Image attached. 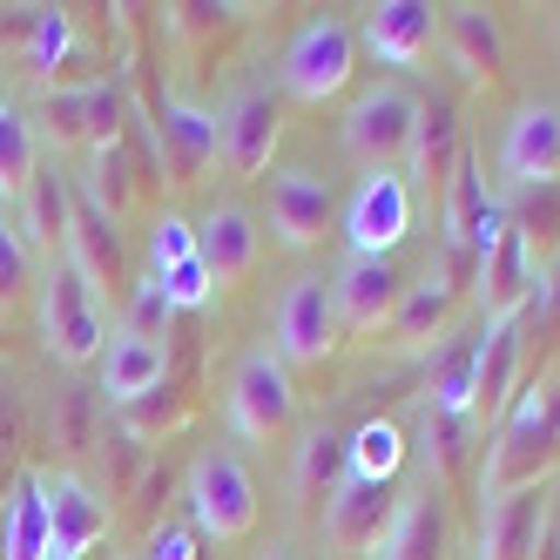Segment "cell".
Masks as SVG:
<instances>
[{
    "label": "cell",
    "instance_id": "obj_1",
    "mask_svg": "<svg viewBox=\"0 0 560 560\" xmlns=\"http://www.w3.org/2000/svg\"><path fill=\"white\" fill-rule=\"evenodd\" d=\"M560 466V372L534 378L527 392L500 412L493 439L479 446V506L487 500H506V493H527Z\"/></svg>",
    "mask_w": 560,
    "mask_h": 560
},
{
    "label": "cell",
    "instance_id": "obj_2",
    "mask_svg": "<svg viewBox=\"0 0 560 560\" xmlns=\"http://www.w3.org/2000/svg\"><path fill=\"white\" fill-rule=\"evenodd\" d=\"M42 345L68 372L95 365V358L108 351V311H102V298L89 291V277L68 257H55L48 277H42Z\"/></svg>",
    "mask_w": 560,
    "mask_h": 560
},
{
    "label": "cell",
    "instance_id": "obj_3",
    "mask_svg": "<svg viewBox=\"0 0 560 560\" xmlns=\"http://www.w3.org/2000/svg\"><path fill=\"white\" fill-rule=\"evenodd\" d=\"M189 527L203 540H244L257 527V479L244 472V459L236 453H203L189 466Z\"/></svg>",
    "mask_w": 560,
    "mask_h": 560
},
{
    "label": "cell",
    "instance_id": "obj_4",
    "mask_svg": "<svg viewBox=\"0 0 560 560\" xmlns=\"http://www.w3.org/2000/svg\"><path fill=\"white\" fill-rule=\"evenodd\" d=\"M149 155H155V170H163L170 189H189V183H203V170L223 155V136H217V115L210 108H196L183 95H155L149 102Z\"/></svg>",
    "mask_w": 560,
    "mask_h": 560
},
{
    "label": "cell",
    "instance_id": "obj_5",
    "mask_svg": "<svg viewBox=\"0 0 560 560\" xmlns=\"http://www.w3.org/2000/svg\"><path fill=\"white\" fill-rule=\"evenodd\" d=\"M230 425L257 439V446H270V439H284L298 425V385L277 365V351H250L230 372Z\"/></svg>",
    "mask_w": 560,
    "mask_h": 560
},
{
    "label": "cell",
    "instance_id": "obj_6",
    "mask_svg": "<svg viewBox=\"0 0 560 560\" xmlns=\"http://www.w3.org/2000/svg\"><path fill=\"white\" fill-rule=\"evenodd\" d=\"M351 68H358V34L345 21H304L291 34V48H284V95L298 102H331L345 82H351Z\"/></svg>",
    "mask_w": 560,
    "mask_h": 560
},
{
    "label": "cell",
    "instance_id": "obj_7",
    "mask_svg": "<svg viewBox=\"0 0 560 560\" xmlns=\"http://www.w3.org/2000/svg\"><path fill=\"white\" fill-rule=\"evenodd\" d=\"M412 129H419V95L398 89V82H385V89H372V95L351 102V115H345V149L365 170H392V163H406Z\"/></svg>",
    "mask_w": 560,
    "mask_h": 560
},
{
    "label": "cell",
    "instance_id": "obj_8",
    "mask_svg": "<svg viewBox=\"0 0 560 560\" xmlns=\"http://www.w3.org/2000/svg\"><path fill=\"white\" fill-rule=\"evenodd\" d=\"M129 122V95L122 82H74V89H48L42 102V129L55 149H102Z\"/></svg>",
    "mask_w": 560,
    "mask_h": 560
},
{
    "label": "cell",
    "instance_id": "obj_9",
    "mask_svg": "<svg viewBox=\"0 0 560 560\" xmlns=\"http://www.w3.org/2000/svg\"><path fill=\"white\" fill-rule=\"evenodd\" d=\"M270 351H277V365H325V358L345 345L338 338V317H331V284L325 277H298V284L277 298V325H270Z\"/></svg>",
    "mask_w": 560,
    "mask_h": 560
},
{
    "label": "cell",
    "instance_id": "obj_10",
    "mask_svg": "<svg viewBox=\"0 0 560 560\" xmlns=\"http://www.w3.org/2000/svg\"><path fill=\"white\" fill-rule=\"evenodd\" d=\"M217 136H223L217 163L230 176H264L270 155H277V136H284V102H277L270 89H236L217 108Z\"/></svg>",
    "mask_w": 560,
    "mask_h": 560
},
{
    "label": "cell",
    "instance_id": "obj_11",
    "mask_svg": "<svg viewBox=\"0 0 560 560\" xmlns=\"http://www.w3.org/2000/svg\"><path fill=\"white\" fill-rule=\"evenodd\" d=\"M398 298H406V277L392 270V257H351L331 284V317L338 338H385Z\"/></svg>",
    "mask_w": 560,
    "mask_h": 560
},
{
    "label": "cell",
    "instance_id": "obj_12",
    "mask_svg": "<svg viewBox=\"0 0 560 560\" xmlns=\"http://www.w3.org/2000/svg\"><path fill=\"white\" fill-rule=\"evenodd\" d=\"M345 236H351V257H392L398 244L412 236V189L398 170H372L358 183L351 210H345Z\"/></svg>",
    "mask_w": 560,
    "mask_h": 560
},
{
    "label": "cell",
    "instance_id": "obj_13",
    "mask_svg": "<svg viewBox=\"0 0 560 560\" xmlns=\"http://www.w3.org/2000/svg\"><path fill=\"white\" fill-rule=\"evenodd\" d=\"M506 189H553L560 183V102H520L500 136Z\"/></svg>",
    "mask_w": 560,
    "mask_h": 560
},
{
    "label": "cell",
    "instance_id": "obj_14",
    "mask_svg": "<svg viewBox=\"0 0 560 560\" xmlns=\"http://www.w3.org/2000/svg\"><path fill=\"white\" fill-rule=\"evenodd\" d=\"M74 270L89 277V291H136V270H129V244H122V230H115V217L102 203H89L82 183H74V217H68V250H61Z\"/></svg>",
    "mask_w": 560,
    "mask_h": 560
},
{
    "label": "cell",
    "instance_id": "obj_15",
    "mask_svg": "<svg viewBox=\"0 0 560 560\" xmlns=\"http://www.w3.org/2000/svg\"><path fill=\"white\" fill-rule=\"evenodd\" d=\"M48 500V553L55 560H89L95 540H108V493H95L82 472H42Z\"/></svg>",
    "mask_w": 560,
    "mask_h": 560
},
{
    "label": "cell",
    "instance_id": "obj_16",
    "mask_svg": "<svg viewBox=\"0 0 560 560\" xmlns=\"http://www.w3.org/2000/svg\"><path fill=\"white\" fill-rule=\"evenodd\" d=\"M500 230H506V210H500V196L487 189V170H479V155L466 149L459 163H453V176H446V250L487 257Z\"/></svg>",
    "mask_w": 560,
    "mask_h": 560
},
{
    "label": "cell",
    "instance_id": "obj_17",
    "mask_svg": "<svg viewBox=\"0 0 560 560\" xmlns=\"http://www.w3.org/2000/svg\"><path fill=\"white\" fill-rule=\"evenodd\" d=\"M398 513V493L392 487H372V479H345V487L325 500V547L338 560H358V553H378L385 527Z\"/></svg>",
    "mask_w": 560,
    "mask_h": 560
},
{
    "label": "cell",
    "instance_id": "obj_18",
    "mask_svg": "<svg viewBox=\"0 0 560 560\" xmlns=\"http://www.w3.org/2000/svg\"><path fill=\"white\" fill-rule=\"evenodd\" d=\"M331 210H338V196H331V183L317 176V170H277L270 176V230H277V244H284V250L325 244Z\"/></svg>",
    "mask_w": 560,
    "mask_h": 560
},
{
    "label": "cell",
    "instance_id": "obj_19",
    "mask_svg": "<svg viewBox=\"0 0 560 560\" xmlns=\"http://www.w3.org/2000/svg\"><path fill=\"white\" fill-rule=\"evenodd\" d=\"M540 284H547V270L527 257V244H520L513 230H500V236H493V250L479 257V277H472L487 325H500V317H520V311H534Z\"/></svg>",
    "mask_w": 560,
    "mask_h": 560
},
{
    "label": "cell",
    "instance_id": "obj_20",
    "mask_svg": "<svg viewBox=\"0 0 560 560\" xmlns=\"http://www.w3.org/2000/svg\"><path fill=\"white\" fill-rule=\"evenodd\" d=\"M527 325L534 317L520 311V317H500V325H487L479 331V406H472V419H500L506 406L527 385Z\"/></svg>",
    "mask_w": 560,
    "mask_h": 560
},
{
    "label": "cell",
    "instance_id": "obj_21",
    "mask_svg": "<svg viewBox=\"0 0 560 560\" xmlns=\"http://www.w3.org/2000/svg\"><path fill=\"white\" fill-rule=\"evenodd\" d=\"M257 250H264V236H257V217L244 203H217L203 223H196V257H203L217 291L244 284V277L257 270Z\"/></svg>",
    "mask_w": 560,
    "mask_h": 560
},
{
    "label": "cell",
    "instance_id": "obj_22",
    "mask_svg": "<svg viewBox=\"0 0 560 560\" xmlns=\"http://www.w3.org/2000/svg\"><path fill=\"white\" fill-rule=\"evenodd\" d=\"M439 42H446V61L459 68V82L493 89L506 74V34L487 8H439Z\"/></svg>",
    "mask_w": 560,
    "mask_h": 560
},
{
    "label": "cell",
    "instance_id": "obj_23",
    "mask_svg": "<svg viewBox=\"0 0 560 560\" xmlns=\"http://www.w3.org/2000/svg\"><path fill=\"white\" fill-rule=\"evenodd\" d=\"M432 42H439V8L432 0H378V8H365V48L385 68L425 61Z\"/></svg>",
    "mask_w": 560,
    "mask_h": 560
},
{
    "label": "cell",
    "instance_id": "obj_24",
    "mask_svg": "<svg viewBox=\"0 0 560 560\" xmlns=\"http://www.w3.org/2000/svg\"><path fill=\"white\" fill-rule=\"evenodd\" d=\"M540 527H547V487L487 500L479 506V560H534Z\"/></svg>",
    "mask_w": 560,
    "mask_h": 560
},
{
    "label": "cell",
    "instance_id": "obj_25",
    "mask_svg": "<svg viewBox=\"0 0 560 560\" xmlns=\"http://www.w3.org/2000/svg\"><path fill=\"white\" fill-rule=\"evenodd\" d=\"M68 217H74V176H61L55 163H42L34 183H27V196H21V223H14L21 244L55 264V250H68Z\"/></svg>",
    "mask_w": 560,
    "mask_h": 560
},
{
    "label": "cell",
    "instance_id": "obj_26",
    "mask_svg": "<svg viewBox=\"0 0 560 560\" xmlns=\"http://www.w3.org/2000/svg\"><path fill=\"white\" fill-rule=\"evenodd\" d=\"M163 378H170V351L163 345H149L136 331H115L108 351H102V385L95 392H102V406L122 412V406H136L142 392H155Z\"/></svg>",
    "mask_w": 560,
    "mask_h": 560
},
{
    "label": "cell",
    "instance_id": "obj_27",
    "mask_svg": "<svg viewBox=\"0 0 560 560\" xmlns=\"http://www.w3.org/2000/svg\"><path fill=\"white\" fill-rule=\"evenodd\" d=\"M466 155V136H459V108L446 95H419V129H412V149H406V170L419 183H439L446 189L453 163Z\"/></svg>",
    "mask_w": 560,
    "mask_h": 560
},
{
    "label": "cell",
    "instance_id": "obj_28",
    "mask_svg": "<svg viewBox=\"0 0 560 560\" xmlns=\"http://www.w3.org/2000/svg\"><path fill=\"white\" fill-rule=\"evenodd\" d=\"M453 304H459V291H453L439 270H425L419 284H406V298H398L392 325H385V345H398V351H419V345H432V338H446V325H453Z\"/></svg>",
    "mask_w": 560,
    "mask_h": 560
},
{
    "label": "cell",
    "instance_id": "obj_29",
    "mask_svg": "<svg viewBox=\"0 0 560 560\" xmlns=\"http://www.w3.org/2000/svg\"><path fill=\"white\" fill-rule=\"evenodd\" d=\"M378 560H446V500H439V487L398 500L392 527L378 540Z\"/></svg>",
    "mask_w": 560,
    "mask_h": 560
},
{
    "label": "cell",
    "instance_id": "obj_30",
    "mask_svg": "<svg viewBox=\"0 0 560 560\" xmlns=\"http://www.w3.org/2000/svg\"><path fill=\"white\" fill-rule=\"evenodd\" d=\"M425 432V459H432V487H459L479 479V419H453V412H419Z\"/></svg>",
    "mask_w": 560,
    "mask_h": 560
},
{
    "label": "cell",
    "instance_id": "obj_31",
    "mask_svg": "<svg viewBox=\"0 0 560 560\" xmlns=\"http://www.w3.org/2000/svg\"><path fill=\"white\" fill-rule=\"evenodd\" d=\"M0 560H48V500L42 472H21L0 506Z\"/></svg>",
    "mask_w": 560,
    "mask_h": 560
},
{
    "label": "cell",
    "instance_id": "obj_32",
    "mask_svg": "<svg viewBox=\"0 0 560 560\" xmlns=\"http://www.w3.org/2000/svg\"><path fill=\"white\" fill-rule=\"evenodd\" d=\"M425 406L432 412H453V419H472L479 406V338H459L432 358L425 372Z\"/></svg>",
    "mask_w": 560,
    "mask_h": 560
},
{
    "label": "cell",
    "instance_id": "obj_33",
    "mask_svg": "<svg viewBox=\"0 0 560 560\" xmlns=\"http://www.w3.org/2000/svg\"><path fill=\"white\" fill-rule=\"evenodd\" d=\"M34 170H42V136H34V115L21 102L0 95V203H21Z\"/></svg>",
    "mask_w": 560,
    "mask_h": 560
},
{
    "label": "cell",
    "instance_id": "obj_34",
    "mask_svg": "<svg viewBox=\"0 0 560 560\" xmlns=\"http://www.w3.org/2000/svg\"><path fill=\"white\" fill-rule=\"evenodd\" d=\"M500 210H506V230L527 244V257L547 270V257H560V183L553 189H513Z\"/></svg>",
    "mask_w": 560,
    "mask_h": 560
},
{
    "label": "cell",
    "instance_id": "obj_35",
    "mask_svg": "<svg viewBox=\"0 0 560 560\" xmlns=\"http://www.w3.org/2000/svg\"><path fill=\"white\" fill-rule=\"evenodd\" d=\"M136 189H142V176H136L129 136H115V142H102V149H89V176H82V196H89V203H102L115 223H122V210L136 203Z\"/></svg>",
    "mask_w": 560,
    "mask_h": 560
},
{
    "label": "cell",
    "instance_id": "obj_36",
    "mask_svg": "<svg viewBox=\"0 0 560 560\" xmlns=\"http://www.w3.org/2000/svg\"><path fill=\"white\" fill-rule=\"evenodd\" d=\"M406 425L398 419H365L351 439H345V459H351V479H372V487H392L398 466H406Z\"/></svg>",
    "mask_w": 560,
    "mask_h": 560
},
{
    "label": "cell",
    "instance_id": "obj_37",
    "mask_svg": "<svg viewBox=\"0 0 560 560\" xmlns=\"http://www.w3.org/2000/svg\"><path fill=\"white\" fill-rule=\"evenodd\" d=\"M351 479V459H345V432H325L317 425L304 446H298V472H291V487H298V500L311 506V500H331L338 487Z\"/></svg>",
    "mask_w": 560,
    "mask_h": 560
},
{
    "label": "cell",
    "instance_id": "obj_38",
    "mask_svg": "<svg viewBox=\"0 0 560 560\" xmlns=\"http://www.w3.org/2000/svg\"><path fill=\"white\" fill-rule=\"evenodd\" d=\"M196 419V398L183 392V385H155V392H142L136 406H122L115 412V425H122L129 439H155V432H176V425H189Z\"/></svg>",
    "mask_w": 560,
    "mask_h": 560
},
{
    "label": "cell",
    "instance_id": "obj_39",
    "mask_svg": "<svg viewBox=\"0 0 560 560\" xmlns=\"http://www.w3.org/2000/svg\"><path fill=\"white\" fill-rule=\"evenodd\" d=\"M102 425H108V406H95V392H82V385H61L55 392V446L61 453L102 446Z\"/></svg>",
    "mask_w": 560,
    "mask_h": 560
},
{
    "label": "cell",
    "instance_id": "obj_40",
    "mask_svg": "<svg viewBox=\"0 0 560 560\" xmlns=\"http://www.w3.org/2000/svg\"><path fill=\"white\" fill-rule=\"evenodd\" d=\"M74 61V21H68V8H42V34H34V48H27V74H42V82L55 89V74Z\"/></svg>",
    "mask_w": 560,
    "mask_h": 560
},
{
    "label": "cell",
    "instance_id": "obj_41",
    "mask_svg": "<svg viewBox=\"0 0 560 560\" xmlns=\"http://www.w3.org/2000/svg\"><path fill=\"white\" fill-rule=\"evenodd\" d=\"M170 325H176V304H170V291L155 284V277H136L122 331H136V338H149V345H163V331H170Z\"/></svg>",
    "mask_w": 560,
    "mask_h": 560
},
{
    "label": "cell",
    "instance_id": "obj_42",
    "mask_svg": "<svg viewBox=\"0 0 560 560\" xmlns=\"http://www.w3.org/2000/svg\"><path fill=\"white\" fill-rule=\"evenodd\" d=\"M149 264H155V277H170L176 264H196V223L183 210L155 217V230H149Z\"/></svg>",
    "mask_w": 560,
    "mask_h": 560
},
{
    "label": "cell",
    "instance_id": "obj_43",
    "mask_svg": "<svg viewBox=\"0 0 560 560\" xmlns=\"http://www.w3.org/2000/svg\"><path fill=\"white\" fill-rule=\"evenodd\" d=\"M27 291H34V250L21 244L14 223H0V317H8Z\"/></svg>",
    "mask_w": 560,
    "mask_h": 560
},
{
    "label": "cell",
    "instance_id": "obj_44",
    "mask_svg": "<svg viewBox=\"0 0 560 560\" xmlns=\"http://www.w3.org/2000/svg\"><path fill=\"white\" fill-rule=\"evenodd\" d=\"M155 284H163V291H170V304H176V317H183V311H203V304L217 298V284H210V270H203V257H196V264H176L170 277H155Z\"/></svg>",
    "mask_w": 560,
    "mask_h": 560
},
{
    "label": "cell",
    "instance_id": "obj_45",
    "mask_svg": "<svg viewBox=\"0 0 560 560\" xmlns=\"http://www.w3.org/2000/svg\"><path fill=\"white\" fill-rule=\"evenodd\" d=\"M196 547H203V534H196L189 520H170V527L149 534V553H142V560H203Z\"/></svg>",
    "mask_w": 560,
    "mask_h": 560
},
{
    "label": "cell",
    "instance_id": "obj_46",
    "mask_svg": "<svg viewBox=\"0 0 560 560\" xmlns=\"http://www.w3.org/2000/svg\"><path fill=\"white\" fill-rule=\"evenodd\" d=\"M34 34H42V8H0V55L27 61Z\"/></svg>",
    "mask_w": 560,
    "mask_h": 560
},
{
    "label": "cell",
    "instance_id": "obj_47",
    "mask_svg": "<svg viewBox=\"0 0 560 560\" xmlns=\"http://www.w3.org/2000/svg\"><path fill=\"white\" fill-rule=\"evenodd\" d=\"M534 560H560V534H553V520L540 527V547H534Z\"/></svg>",
    "mask_w": 560,
    "mask_h": 560
},
{
    "label": "cell",
    "instance_id": "obj_48",
    "mask_svg": "<svg viewBox=\"0 0 560 560\" xmlns=\"http://www.w3.org/2000/svg\"><path fill=\"white\" fill-rule=\"evenodd\" d=\"M264 560H298V553H291V547H270V553H264Z\"/></svg>",
    "mask_w": 560,
    "mask_h": 560
},
{
    "label": "cell",
    "instance_id": "obj_49",
    "mask_svg": "<svg viewBox=\"0 0 560 560\" xmlns=\"http://www.w3.org/2000/svg\"><path fill=\"white\" fill-rule=\"evenodd\" d=\"M547 520H553V534H560V500H547Z\"/></svg>",
    "mask_w": 560,
    "mask_h": 560
},
{
    "label": "cell",
    "instance_id": "obj_50",
    "mask_svg": "<svg viewBox=\"0 0 560 560\" xmlns=\"http://www.w3.org/2000/svg\"><path fill=\"white\" fill-rule=\"evenodd\" d=\"M0 345H8V317H0Z\"/></svg>",
    "mask_w": 560,
    "mask_h": 560
},
{
    "label": "cell",
    "instance_id": "obj_51",
    "mask_svg": "<svg viewBox=\"0 0 560 560\" xmlns=\"http://www.w3.org/2000/svg\"><path fill=\"white\" fill-rule=\"evenodd\" d=\"M48 560H55V553H48Z\"/></svg>",
    "mask_w": 560,
    "mask_h": 560
}]
</instances>
